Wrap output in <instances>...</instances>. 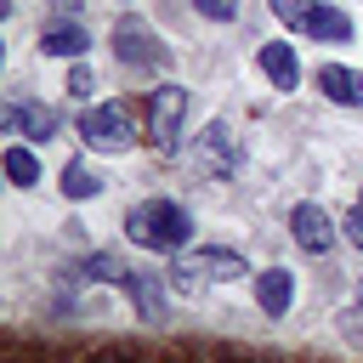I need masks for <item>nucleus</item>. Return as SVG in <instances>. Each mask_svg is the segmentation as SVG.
Returning a JSON list of instances; mask_svg holds the SVG:
<instances>
[{
	"instance_id": "f257e3e1",
	"label": "nucleus",
	"mask_w": 363,
	"mask_h": 363,
	"mask_svg": "<svg viewBox=\"0 0 363 363\" xmlns=\"http://www.w3.org/2000/svg\"><path fill=\"white\" fill-rule=\"evenodd\" d=\"M125 233H130L142 250H182V244L193 238V216H187L176 199H142V204H130Z\"/></svg>"
},
{
	"instance_id": "f03ea898",
	"label": "nucleus",
	"mask_w": 363,
	"mask_h": 363,
	"mask_svg": "<svg viewBox=\"0 0 363 363\" xmlns=\"http://www.w3.org/2000/svg\"><path fill=\"white\" fill-rule=\"evenodd\" d=\"M250 267H244V255H233V250H199V255H187V261H176L170 267V289H182V295H199L204 284H233V278H244Z\"/></svg>"
},
{
	"instance_id": "7ed1b4c3",
	"label": "nucleus",
	"mask_w": 363,
	"mask_h": 363,
	"mask_svg": "<svg viewBox=\"0 0 363 363\" xmlns=\"http://www.w3.org/2000/svg\"><path fill=\"white\" fill-rule=\"evenodd\" d=\"M79 136H85L91 147H102V153H119V147H130V136H136V125H130V108H125V102H96V108H85V119H79Z\"/></svg>"
},
{
	"instance_id": "20e7f679",
	"label": "nucleus",
	"mask_w": 363,
	"mask_h": 363,
	"mask_svg": "<svg viewBox=\"0 0 363 363\" xmlns=\"http://www.w3.org/2000/svg\"><path fill=\"white\" fill-rule=\"evenodd\" d=\"M113 51H119V62H130V68H164V62H170V45H164L147 23H136V17H119V23H113Z\"/></svg>"
},
{
	"instance_id": "39448f33",
	"label": "nucleus",
	"mask_w": 363,
	"mask_h": 363,
	"mask_svg": "<svg viewBox=\"0 0 363 363\" xmlns=\"http://www.w3.org/2000/svg\"><path fill=\"white\" fill-rule=\"evenodd\" d=\"M147 113H153V147L176 153V136H182V119H187V91L182 85H159L153 102H147Z\"/></svg>"
},
{
	"instance_id": "423d86ee",
	"label": "nucleus",
	"mask_w": 363,
	"mask_h": 363,
	"mask_svg": "<svg viewBox=\"0 0 363 363\" xmlns=\"http://www.w3.org/2000/svg\"><path fill=\"white\" fill-rule=\"evenodd\" d=\"M199 164L210 170V176H233L238 170V147H233V130L216 119V125H204V136H199Z\"/></svg>"
},
{
	"instance_id": "0eeeda50",
	"label": "nucleus",
	"mask_w": 363,
	"mask_h": 363,
	"mask_svg": "<svg viewBox=\"0 0 363 363\" xmlns=\"http://www.w3.org/2000/svg\"><path fill=\"white\" fill-rule=\"evenodd\" d=\"M289 233H295V244L312 250V255H323V250L335 244V227H329L323 204H295V210H289Z\"/></svg>"
},
{
	"instance_id": "6e6552de",
	"label": "nucleus",
	"mask_w": 363,
	"mask_h": 363,
	"mask_svg": "<svg viewBox=\"0 0 363 363\" xmlns=\"http://www.w3.org/2000/svg\"><path fill=\"white\" fill-rule=\"evenodd\" d=\"M255 301H261V312H267V318H284V312H289V301H295V278H289L284 267H267V272L255 278Z\"/></svg>"
},
{
	"instance_id": "1a4fd4ad",
	"label": "nucleus",
	"mask_w": 363,
	"mask_h": 363,
	"mask_svg": "<svg viewBox=\"0 0 363 363\" xmlns=\"http://www.w3.org/2000/svg\"><path fill=\"white\" fill-rule=\"evenodd\" d=\"M318 91H323L329 102L357 108V102H363V74H357V68H340V62H323V68H318Z\"/></svg>"
},
{
	"instance_id": "9d476101",
	"label": "nucleus",
	"mask_w": 363,
	"mask_h": 363,
	"mask_svg": "<svg viewBox=\"0 0 363 363\" xmlns=\"http://www.w3.org/2000/svg\"><path fill=\"white\" fill-rule=\"evenodd\" d=\"M6 130L45 142V136L57 130V113H51V108H40V102H11V108H6Z\"/></svg>"
},
{
	"instance_id": "9b49d317",
	"label": "nucleus",
	"mask_w": 363,
	"mask_h": 363,
	"mask_svg": "<svg viewBox=\"0 0 363 363\" xmlns=\"http://www.w3.org/2000/svg\"><path fill=\"white\" fill-rule=\"evenodd\" d=\"M261 74H267L278 91H295V79H301V62H295V51H289L284 40H272V45H261Z\"/></svg>"
},
{
	"instance_id": "f8f14e48",
	"label": "nucleus",
	"mask_w": 363,
	"mask_h": 363,
	"mask_svg": "<svg viewBox=\"0 0 363 363\" xmlns=\"http://www.w3.org/2000/svg\"><path fill=\"white\" fill-rule=\"evenodd\" d=\"M91 45V34L79 23H57V28H40V51L45 57H79Z\"/></svg>"
},
{
	"instance_id": "ddd939ff",
	"label": "nucleus",
	"mask_w": 363,
	"mask_h": 363,
	"mask_svg": "<svg viewBox=\"0 0 363 363\" xmlns=\"http://www.w3.org/2000/svg\"><path fill=\"white\" fill-rule=\"evenodd\" d=\"M306 34H312V40H352V17L335 11V6H318V11L306 17Z\"/></svg>"
},
{
	"instance_id": "4468645a",
	"label": "nucleus",
	"mask_w": 363,
	"mask_h": 363,
	"mask_svg": "<svg viewBox=\"0 0 363 363\" xmlns=\"http://www.w3.org/2000/svg\"><path fill=\"white\" fill-rule=\"evenodd\" d=\"M62 193H68V199H91V193H102V176H96L85 159H74V164L62 170Z\"/></svg>"
},
{
	"instance_id": "2eb2a0df",
	"label": "nucleus",
	"mask_w": 363,
	"mask_h": 363,
	"mask_svg": "<svg viewBox=\"0 0 363 363\" xmlns=\"http://www.w3.org/2000/svg\"><path fill=\"white\" fill-rule=\"evenodd\" d=\"M125 289H130V301L142 306V318H164V301H159V284H153V278L136 272V278H125Z\"/></svg>"
},
{
	"instance_id": "dca6fc26",
	"label": "nucleus",
	"mask_w": 363,
	"mask_h": 363,
	"mask_svg": "<svg viewBox=\"0 0 363 363\" xmlns=\"http://www.w3.org/2000/svg\"><path fill=\"white\" fill-rule=\"evenodd\" d=\"M6 176H11L17 187H34V182H40V164H34V153H28V147H6Z\"/></svg>"
},
{
	"instance_id": "f3484780",
	"label": "nucleus",
	"mask_w": 363,
	"mask_h": 363,
	"mask_svg": "<svg viewBox=\"0 0 363 363\" xmlns=\"http://www.w3.org/2000/svg\"><path fill=\"white\" fill-rule=\"evenodd\" d=\"M312 11H318V0H272V17L278 23H295V28H306Z\"/></svg>"
},
{
	"instance_id": "a211bd4d",
	"label": "nucleus",
	"mask_w": 363,
	"mask_h": 363,
	"mask_svg": "<svg viewBox=\"0 0 363 363\" xmlns=\"http://www.w3.org/2000/svg\"><path fill=\"white\" fill-rule=\"evenodd\" d=\"M199 6V17H216V23H233V11H238V0H193Z\"/></svg>"
},
{
	"instance_id": "6ab92c4d",
	"label": "nucleus",
	"mask_w": 363,
	"mask_h": 363,
	"mask_svg": "<svg viewBox=\"0 0 363 363\" xmlns=\"http://www.w3.org/2000/svg\"><path fill=\"white\" fill-rule=\"evenodd\" d=\"M68 91H74V96H91V91H96V74H91V68H74V74H68Z\"/></svg>"
},
{
	"instance_id": "aec40b11",
	"label": "nucleus",
	"mask_w": 363,
	"mask_h": 363,
	"mask_svg": "<svg viewBox=\"0 0 363 363\" xmlns=\"http://www.w3.org/2000/svg\"><path fill=\"white\" fill-rule=\"evenodd\" d=\"M85 272H91V278H125L113 255H91V267H85Z\"/></svg>"
},
{
	"instance_id": "412c9836",
	"label": "nucleus",
	"mask_w": 363,
	"mask_h": 363,
	"mask_svg": "<svg viewBox=\"0 0 363 363\" xmlns=\"http://www.w3.org/2000/svg\"><path fill=\"white\" fill-rule=\"evenodd\" d=\"M340 329H346V335H363V306H346V312H340Z\"/></svg>"
},
{
	"instance_id": "4be33fe9",
	"label": "nucleus",
	"mask_w": 363,
	"mask_h": 363,
	"mask_svg": "<svg viewBox=\"0 0 363 363\" xmlns=\"http://www.w3.org/2000/svg\"><path fill=\"white\" fill-rule=\"evenodd\" d=\"M346 238L363 250V210H352V216H346Z\"/></svg>"
},
{
	"instance_id": "5701e85b",
	"label": "nucleus",
	"mask_w": 363,
	"mask_h": 363,
	"mask_svg": "<svg viewBox=\"0 0 363 363\" xmlns=\"http://www.w3.org/2000/svg\"><path fill=\"white\" fill-rule=\"evenodd\" d=\"M45 6H51V11H62V17H68V11H79V0H45Z\"/></svg>"
},
{
	"instance_id": "b1692460",
	"label": "nucleus",
	"mask_w": 363,
	"mask_h": 363,
	"mask_svg": "<svg viewBox=\"0 0 363 363\" xmlns=\"http://www.w3.org/2000/svg\"><path fill=\"white\" fill-rule=\"evenodd\" d=\"M357 210H363V193H357Z\"/></svg>"
},
{
	"instance_id": "393cba45",
	"label": "nucleus",
	"mask_w": 363,
	"mask_h": 363,
	"mask_svg": "<svg viewBox=\"0 0 363 363\" xmlns=\"http://www.w3.org/2000/svg\"><path fill=\"white\" fill-rule=\"evenodd\" d=\"M108 363H125V357H108Z\"/></svg>"
}]
</instances>
